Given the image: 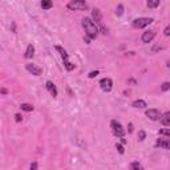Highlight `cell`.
Listing matches in <instances>:
<instances>
[{"instance_id": "obj_26", "label": "cell", "mask_w": 170, "mask_h": 170, "mask_svg": "<svg viewBox=\"0 0 170 170\" xmlns=\"http://www.w3.org/2000/svg\"><path fill=\"white\" fill-rule=\"evenodd\" d=\"M98 31H101V33H102V35H106V33H108V29L105 28L104 26H101V27H100V29H98Z\"/></svg>"}, {"instance_id": "obj_12", "label": "cell", "mask_w": 170, "mask_h": 170, "mask_svg": "<svg viewBox=\"0 0 170 170\" xmlns=\"http://www.w3.org/2000/svg\"><path fill=\"white\" fill-rule=\"evenodd\" d=\"M92 19H93V21H96V23H101V12H100V9H97V8L93 9Z\"/></svg>"}, {"instance_id": "obj_6", "label": "cell", "mask_w": 170, "mask_h": 170, "mask_svg": "<svg viewBox=\"0 0 170 170\" xmlns=\"http://www.w3.org/2000/svg\"><path fill=\"white\" fill-rule=\"evenodd\" d=\"M26 69H27L29 73H32L33 76H40V74L43 73V69L40 68V67H37L36 64H32V63L26 64Z\"/></svg>"}, {"instance_id": "obj_8", "label": "cell", "mask_w": 170, "mask_h": 170, "mask_svg": "<svg viewBox=\"0 0 170 170\" xmlns=\"http://www.w3.org/2000/svg\"><path fill=\"white\" fill-rule=\"evenodd\" d=\"M154 37H156V32H154V31H146V32H144V33H142L141 40H142V43L149 44V43H152V41H153V39H154Z\"/></svg>"}, {"instance_id": "obj_17", "label": "cell", "mask_w": 170, "mask_h": 170, "mask_svg": "<svg viewBox=\"0 0 170 170\" xmlns=\"http://www.w3.org/2000/svg\"><path fill=\"white\" fill-rule=\"evenodd\" d=\"M20 109H21V111H24V112H32V111H33V105H32V104L24 102V104L20 105Z\"/></svg>"}, {"instance_id": "obj_25", "label": "cell", "mask_w": 170, "mask_h": 170, "mask_svg": "<svg viewBox=\"0 0 170 170\" xmlns=\"http://www.w3.org/2000/svg\"><path fill=\"white\" fill-rule=\"evenodd\" d=\"M98 73H100L98 71H92L91 73H89V78H94V77H96Z\"/></svg>"}, {"instance_id": "obj_27", "label": "cell", "mask_w": 170, "mask_h": 170, "mask_svg": "<svg viewBox=\"0 0 170 170\" xmlns=\"http://www.w3.org/2000/svg\"><path fill=\"white\" fill-rule=\"evenodd\" d=\"M15 120H16V121L17 122H20V121H21V120H23V117H21V114H15Z\"/></svg>"}, {"instance_id": "obj_20", "label": "cell", "mask_w": 170, "mask_h": 170, "mask_svg": "<svg viewBox=\"0 0 170 170\" xmlns=\"http://www.w3.org/2000/svg\"><path fill=\"white\" fill-rule=\"evenodd\" d=\"M130 168L133 170H142V166H141V163H139V162H132L130 163Z\"/></svg>"}, {"instance_id": "obj_18", "label": "cell", "mask_w": 170, "mask_h": 170, "mask_svg": "<svg viewBox=\"0 0 170 170\" xmlns=\"http://www.w3.org/2000/svg\"><path fill=\"white\" fill-rule=\"evenodd\" d=\"M148 7L149 8H157L161 4V0H148Z\"/></svg>"}, {"instance_id": "obj_23", "label": "cell", "mask_w": 170, "mask_h": 170, "mask_svg": "<svg viewBox=\"0 0 170 170\" xmlns=\"http://www.w3.org/2000/svg\"><path fill=\"white\" fill-rule=\"evenodd\" d=\"M145 138H146V133H145L144 130H139L138 132V139H139V141H144Z\"/></svg>"}, {"instance_id": "obj_15", "label": "cell", "mask_w": 170, "mask_h": 170, "mask_svg": "<svg viewBox=\"0 0 170 170\" xmlns=\"http://www.w3.org/2000/svg\"><path fill=\"white\" fill-rule=\"evenodd\" d=\"M56 51L60 52V54H61V57H63V60H64V63L68 61V53H67L65 49H64L63 47H60V45H56Z\"/></svg>"}, {"instance_id": "obj_1", "label": "cell", "mask_w": 170, "mask_h": 170, "mask_svg": "<svg viewBox=\"0 0 170 170\" xmlns=\"http://www.w3.org/2000/svg\"><path fill=\"white\" fill-rule=\"evenodd\" d=\"M83 27L85 29V33H87L88 37L91 39H96L98 36V27L96 26V23L93 21L92 19L89 17H84L83 19Z\"/></svg>"}, {"instance_id": "obj_7", "label": "cell", "mask_w": 170, "mask_h": 170, "mask_svg": "<svg viewBox=\"0 0 170 170\" xmlns=\"http://www.w3.org/2000/svg\"><path fill=\"white\" fill-rule=\"evenodd\" d=\"M148 118H150L152 121H159V117H161V112L158 111V109H148L146 112H145Z\"/></svg>"}, {"instance_id": "obj_4", "label": "cell", "mask_w": 170, "mask_h": 170, "mask_svg": "<svg viewBox=\"0 0 170 170\" xmlns=\"http://www.w3.org/2000/svg\"><path fill=\"white\" fill-rule=\"evenodd\" d=\"M154 21L152 17H138V19H134L132 26L133 28H137V29H141V28H145L148 26H150V24Z\"/></svg>"}, {"instance_id": "obj_24", "label": "cell", "mask_w": 170, "mask_h": 170, "mask_svg": "<svg viewBox=\"0 0 170 170\" xmlns=\"http://www.w3.org/2000/svg\"><path fill=\"white\" fill-rule=\"evenodd\" d=\"M159 134H163V136L169 137L170 136V132H169V129H161V130H159Z\"/></svg>"}, {"instance_id": "obj_30", "label": "cell", "mask_w": 170, "mask_h": 170, "mask_svg": "<svg viewBox=\"0 0 170 170\" xmlns=\"http://www.w3.org/2000/svg\"><path fill=\"white\" fill-rule=\"evenodd\" d=\"M31 169H33V170H35V169H37V163H36V162L31 163Z\"/></svg>"}, {"instance_id": "obj_22", "label": "cell", "mask_w": 170, "mask_h": 170, "mask_svg": "<svg viewBox=\"0 0 170 170\" xmlns=\"http://www.w3.org/2000/svg\"><path fill=\"white\" fill-rule=\"evenodd\" d=\"M161 89L163 92H168L169 89H170V83H168V81H165L163 84H162V87H161Z\"/></svg>"}, {"instance_id": "obj_2", "label": "cell", "mask_w": 170, "mask_h": 170, "mask_svg": "<svg viewBox=\"0 0 170 170\" xmlns=\"http://www.w3.org/2000/svg\"><path fill=\"white\" fill-rule=\"evenodd\" d=\"M67 8L69 11H85L88 9V4L85 0H71L67 4Z\"/></svg>"}, {"instance_id": "obj_32", "label": "cell", "mask_w": 170, "mask_h": 170, "mask_svg": "<svg viewBox=\"0 0 170 170\" xmlns=\"http://www.w3.org/2000/svg\"><path fill=\"white\" fill-rule=\"evenodd\" d=\"M120 144H122V145H126V139H125L124 137H121V142Z\"/></svg>"}, {"instance_id": "obj_16", "label": "cell", "mask_w": 170, "mask_h": 170, "mask_svg": "<svg viewBox=\"0 0 170 170\" xmlns=\"http://www.w3.org/2000/svg\"><path fill=\"white\" fill-rule=\"evenodd\" d=\"M53 7V3L52 0H41V8L44 11H47V9H51Z\"/></svg>"}, {"instance_id": "obj_31", "label": "cell", "mask_w": 170, "mask_h": 170, "mask_svg": "<svg viewBox=\"0 0 170 170\" xmlns=\"http://www.w3.org/2000/svg\"><path fill=\"white\" fill-rule=\"evenodd\" d=\"M84 40H85V43H87V44H89V41H91V37L85 36V37H84Z\"/></svg>"}, {"instance_id": "obj_19", "label": "cell", "mask_w": 170, "mask_h": 170, "mask_svg": "<svg viewBox=\"0 0 170 170\" xmlns=\"http://www.w3.org/2000/svg\"><path fill=\"white\" fill-rule=\"evenodd\" d=\"M122 13H124V6L122 4H118L116 8V15L117 16H122Z\"/></svg>"}, {"instance_id": "obj_9", "label": "cell", "mask_w": 170, "mask_h": 170, "mask_svg": "<svg viewBox=\"0 0 170 170\" xmlns=\"http://www.w3.org/2000/svg\"><path fill=\"white\" fill-rule=\"evenodd\" d=\"M45 88H47V91L49 92V94H51L52 97H56L57 94H59L56 85H54L52 81H47V83H45Z\"/></svg>"}, {"instance_id": "obj_21", "label": "cell", "mask_w": 170, "mask_h": 170, "mask_svg": "<svg viewBox=\"0 0 170 170\" xmlns=\"http://www.w3.org/2000/svg\"><path fill=\"white\" fill-rule=\"evenodd\" d=\"M116 149L118 150L120 154H124L125 153V149H124V145L122 144H116Z\"/></svg>"}, {"instance_id": "obj_10", "label": "cell", "mask_w": 170, "mask_h": 170, "mask_svg": "<svg viewBox=\"0 0 170 170\" xmlns=\"http://www.w3.org/2000/svg\"><path fill=\"white\" fill-rule=\"evenodd\" d=\"M168 138L169 137H166V138H158L157 142H156V146L157 148H162V149H165V150H169V149H170V144H169V139Z\"/></svg>"}, {"instance_id": "obj_33", "label": "cell", "mask_w": 170, "mask_h": 170, "mask_svg": "<svg viewBox=\"0 0 170 170\" xmlns=\"http://www.w3.org/2000/svg\"><path fill=\"white\" fill-rule=\"evenodd\" d=\"M0 93H2V94H6L7 91H6V89H2V91H0Z\"/></svg>"}, {"instance_id": "obj_5", "label": "cell", "mask_w": 170, "mask_h": 170, "mask_svg": "<svg viewBox=\"0 0 170 170\" xmlns=\"http://www.w3.org/2000/svg\"><path fill=\"white\" fill-rule=\"evenodd\" d=\"M100 88L102 89L104 92H111L112 91V88H113V81H112V78H109V77H104L100 80Z\"/></svg>"}, {"instance_id": "obj_28", "label": "cell", "mask_w": 170, "mask_h": 170, "mask_svg": "<svg viewBox=\"0 0 170 170\" xmlns=\"http://www.w3.org/2000/svg\"><path fill=\"white\" fill-rule=\"evenodd\" d=\"M163 33H165V36H169V35H170V27H169V26H168L166 28H165Z\"/></svg>"}, {"instance_id": "obj_13", "label": "cell", "mask_w": 170, "mask_h": 170, "mask_svg": "<svg viewBox=\"0 0 170 170\" xmlns=\"http://www.w3.org/2000/svg\"><path fill=\"white\" fill-rule=\"evenodd\" d=\"M132 106H133V108H137V109H144V108L148 106V104L145 102L144 100H136V101H133Z\"/></svg>"}, {"instance_id": "obj_11", "label": "cell", "mask_w": 170, "mask_h": 170, "mask_svg": "<svg viewBox=\"0 0 170 170\" xmlns=\"http://www.w3.org/2000/svg\"><path fill=\"white\" fill-rule=\"evenodd\" d=\"M159 121H161L163 126H170V112H165L163 114H161Z\"/></svg>"}, {"instance_id": "obj_29", "label": "cell", "mask_w": 170, "mask_h": 170, "mask_svg": "<svg viewBox=\"0 0 170 170\" xmlns=\"http://www.w3.org/2000/svg\"><path fill=\"white\" fill-rule=\"evenodd\" d=\"M128 132H129V133H132V132H133V124H129V129H128Z\"/></svg>"}, {"instance_id": "obj_14", "label": "cell", "mask_w": 170, "mask_h": 170, "mask_svg": "<svg viewBox=\"0 0 170 170\" xmlns=\"http://www.w3.org/2000/svg\"><path fill=\"white\" fill-rule=\"evenodd\" d=\"M33 54H35V47L32 44H29L27 47V51H26V54H24V56H26V59H32Z\"/></svg>"}, {"instance_id": "obj_3", "label": "cell", "mask_w": 170, "mask_h": 170, "mask_svg": "<svg viewBox=\"0 0 170 170\" xmlns=\"http://www.w3.org/2000/svg\"><path fill=\"white\" fill-rule=\"evenodd\" d=\"M111 128H112V132L116 137L121 138V137H125V134H126V132H125V129L122 128L121 122H118L117 120H112L111 121Z\"/></svg>"}]
</instances>
